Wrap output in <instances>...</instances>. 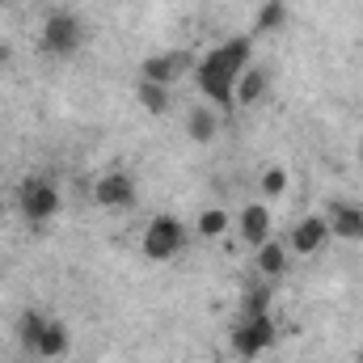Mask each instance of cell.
Segmentation results:
<instances>
[{
	"mask_svg": "<svg viewBox=\"0 0 363 363\" xmlns=\"http://www.w3.org/2000/svg\"><path fill=\"white\" fill-rule=\"evenodd\" d=\"M250 68V38H228L220 47H211L199 64H194V81H199V93L220 110L228 114L237 101H233V89L241 81V72Z\"/></svg>",
	"mask_w": 363,
	"mask_h": 363,
	"instance_id": "6da1fadb",
	"label": "cell"
},
{
	"mask_svg": "<svg viewBox=\"0 0 363 363\" xmlns=\"http://www.w3.org/2000/svg\"><path fill=\"white\" fill-rule=\"evenodd\" d=\"M186 228H182L178 216H157V220H148V228H144V254L152 258V262H169V258H178L182 250H186Z\"/></svg>",
	"mask_w": 363,
	"mask_h": 363,
	"instance_id": "7a4b0ae2",
	"label": "cell"
},
{
	"mask_svg": "<svg viewBox=\"0 0 363 363\" xmlns=\"http://www.w3.org/2000/svg\"><path fill=\"white\" fill-rule=\"evenodd\" d=\"M17 207H21V216L30 224H47L51 216H60V190H55V182L26 178L21 190H17Z\"/></svg>",
	"mask_w": 363,
	"mask_h": 363,
	"instance_id": "3957f363",
	"label": "cell"
},
{
	"mask_svg": "<svg viewBox=\"0 0 363 363\" xmlns=\"http://www.w3.org/2000/svg\"><path fill=\"white\" fill-rule=\"evenodd\" d=\"M274 338H279V330H274L271 313L267 317H241V325L233 330V355L237 359H258L274 347Z\"/></svg>",
	"mask_w": 363,
	"mask_h": 363,
	"instance_id": "277c9868",
	"label": "cell"
},
{
	"mask_svg": "<svg viewBox=\"0 0 363 363\" xmlns=\"http://www.w3.org/2000/svg\"><path fill=\"white\" fill-rule=\"evenodd\" d=\"M85 43V30H81V21L72 17V13H51L47 21H43V34H38V47L47 51V55H72L77 47Z\"/></svg>",
	"mask_w": 363,
	"mask_h": 363,
	"instance_id": "5b68a950",
	"label": "cell"
},
{
	"mask_svg": "<svg viewBox=\"0 0 363 363\" xmlns=\"http://www.w3.org/2000/svg\"><path fill=\"white\" fill-rule=\"evenodd\" d=\"M194 55L190 51H165V55H148L144 64H140V81H152V85H174V81H182L186 72H194Z\"/></svg>",
	"mask_w": 363,
	"mask_h": 363,
	"instance_id": "8992f818",
	"label": "cell"
},
{
	"mask_svg": "<svg viewBox=\"0 0 363 363\" xmlns=\"http://www.w3.org/2000/svg\"><path fill=\"white\" fill-rule=\"evenodd\" d=\"M330 245V220L325 216H304L296 228H291V237H287V250L296 254V258H313V254H321Z\"/></svg>",
	"mask_w": 363,
	"mask_h": 363,
	"instance_id": "52a82bcc",
	"label": "cell"
},
{
	"mask_svg": "<svg viewBox=\"0 0 363 363\" xmlns=\"http://www.w3.org/2000/svg\"><path fill=\"white\" fill-rule=\"evenodd\" d=\"M93 203H97V207H110V211L135 207V182L127 178L123 169H114V174H101V178L93 182Z\"/></svg>",
	"mask_w": 363,
	"mask_h": 363,
	"instance_id": "ba28073f",
	"label": "cell"
},
{
	"mask_svg": "<svg viewBox=\"0 0 363 363\" xmlns=\"http://www.w3.org/2000/svg\"><path fill=\"white\" fill-rule=\"evenodd\" d=\"M237 228H241V241H245L250 250L267 245V241H271V207H267V203H245V207L237 211Z\"/></svg>",
	"mask_w": 363,
	"mask_h": 363,
	"instance_id": "9c48e42d",
	"label": "cell"
},
{
	"mask_svg": "<svg viewBox=\"0 0 363 363\" xmlns=\"http://www.w3.org/2000/svg\"><path fill=\"white\" fill-rule=\"evenodd\" d=\"M325 220H330V237H338V241H359L363 237V207L334 203Z\"/></svg>",
	"mask_w": 363,
	"mask_h": 363,
	"instance_id": "30bf717a",
	"label": "cell"
},
{
	"mask_svg": "<svg viewBox=\"0 0 363 363\" xmlns=\"http://www.w3.org/2000/svg\"><path fill=\"white\" fill-rule=\"evenodd\" d=\"M186 135H190L194 144H211V140L220 135V114H216V106H194V110H186Z\"/></svg>",
	"mask_w": 363,
	"mask_h": 363,
	"instance_id": "8fae6325",
	"label": "cell"
},
{
	"mask_svg": "<svg viewBox=\"0 0 363 363\" xmlns=\"http://www.w3.org/2000/svg\"><path fill=\"white\" fill-rule=\"evenodd\" d=\"M254 262H258L262 279H283L287 267H291V250H283V241H267V245H258Z\"/></svg>",
	"mask_w": 363,
	"mask_h": 363,
	"instance_id": "7c38bea8",
	"label": "cell"
},
{
	"mask_svg": "<svg viewBox=\"0 0 363 363\" xmlns=\"http://www.w3.org/2000/svg\"><path fill=\"white\" fill-rule=\"evenodd\" d=\"M267 85H271V77H267L258 64H250V68L241 72L237 89H233V101H237V106H258V101H262V93H267Z\"/></svg>",
	"mask_w": 363,
	"mask_h": 363,
	"instance_id": "4fadbf2b",
	"label": "cell"
},
{
	"mask_svg": "<svg viewBox=\"0 0 363 363\" xmlns=\"http://www.w3.org/2000/svg\"><path fill=\"white\" fill-rule=\"evenodd\" d=\"M68 330L60 325V321H47V330H43V338H38V347H34V355H43V359H64L68 355Z\"/></svg>",
	"mask_w": 363,
	"mask_h": 363,
	"instance_id": "5bb4252c",
	"label": "cell"
},
{
	"mask_svg": "<svg viewBox=\"0 0 363 363\" xmlns=\"http://www.w3.org/2000/svg\"><path fill=\"white\" fill-rule=\"evenodd\" d=\"M228 224H233V216L224 211V207H207V211H199V237H207V241H216V237H224L228 233Z\"/></svg>",
	"mask_w": 363,
	"mask_h": 363,
	"instance_id": "9a60e30c",
	"label": "cell"
},
{
	"mask_svg": "<svg viewBox=\"0 0 363 363\" xmlns=\"http://www.w3.org/2000/svg\"><path fill=\"white\" fill-rule=\"evenodd\" d=\"M135 97H140V106H144L148 114H157V118H161V114L169 110V89H165V85L140 81V85H135Z\"/></svg>",
	"mask_w": 363,
	"mask_h": 363,
	"instance_id": "2e32d148",
	"label": "cell"
},
{
	"mask_svg": "<svg viewBox=\"0 0 363 363\" xmlns=\"http://www.w3.org/2000/svg\"><path fill=\"white\" fill-rule=\"evenodd\" d=\"M47 321H51V317H43V313H34V308H30V313H21V330H17V338H21V347H26V351H34V347H38V338H43Z\"/></svg>",
	"mask_w": 363,
	"mask_h": 363,
	"instance_id": "e0dca14e",
	"label": "cell"
},
{
	"mask_svg": "<svg viewBox=\"0 0 363 363\" xmlns=\"http://www.w3.org/2000/svg\"><path fill=\"white\" fill-rule=\"evenodd\" d=\"M283 21H287V0H267L262 13H258V21H254V30H258V34H271Z\"/></svg>",
	"mask_w": 363,
	"mask_h": 363,
	"instance_id": "ac0fdd59",
	"label": "cell"
},
{
	"mask_svg": "<svg viewBox=\"0 0 363 363\" xmlns=\"http://www.w3.org/2000/svg\"><path fill=\"white\" fill-rule=\"evenodd\" d=\"M267 313H271V283H258L245 296V317H267Z\"/></svg>",
	"mask_w": 363,
	"mask_h": 363,
	"instance_id": "d6986e66",
	"label": "cell"
},
{
	"mask_svg": "<svg viewBox=\"0 0 363 363\" xmlns=\"http://www.w3.org/2000/svg\"><path fill=\"white\" fill-rule=\"evenodd\" d=\"M283 190H287V169H283V165H271V169L262 174V194H267V199H279Z\"/></svg>",
	"mask_w": 363,
	"mask_h": 363,
	"instance_id": "ffe728a7",
	"label": "cell"
},
{
	"mask_svg": "<svg viewBox=\"0 0 363 363\" xmlns=\"http://www.w3.org/2000/svg\"><path fill=\"white\" fill-rule=\"evenodd\" d=\"M4 60H9V47H4V43H0V64H4Z\"/></svg>",
	"mask_w": 363,
	"mask_h": 363,
	"instance_id": "44dd1931",
	"label": "cell"
},
{
	"mask_svg": "<svg viewBox=\"0 0 363 363\" xmlns=\"http://www.w3.org/2000/svg\"><path fill=\"white\" fill-rule=\"evenodd\" d=\"M4 207H9V203H4V194H0V216H4Z\"/></svg>",
	"mask_w": 363,
	"mask_h": 363,
	"instance_id": "7402d4cb",
	"label": "cell"
},
{
	"mask_svg": "<svg viewBox=\"0 0 363 363\" xmlns=\"http://www.w3.org/2000/svg\"><path fill=\"white\" fill-rule=\"evenodd\" d=\"M0 4H4V0H0Z\"/></svg>",
	"mask_w": 363,
	"mask_h": 363,
	"instance_id": "603a6c76",
	"label": "cell"
}]
</instances>
